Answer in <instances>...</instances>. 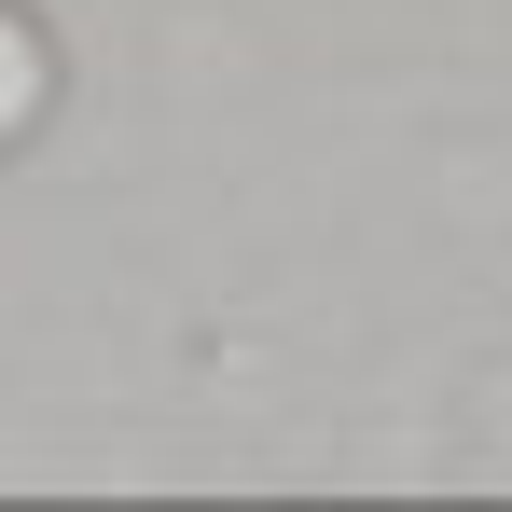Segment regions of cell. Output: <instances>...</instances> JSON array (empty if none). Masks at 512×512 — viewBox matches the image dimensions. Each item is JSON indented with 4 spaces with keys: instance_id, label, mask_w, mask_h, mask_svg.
<instances>
[{
    "instance_id": "cell-1",
    "label": "cell",
    "mask_w": 512,
    "mask_h": 512,
    "mask_svg": "<svg viewBox=\"0 0 512 512\" xmlns=\"http://www.w3.org/2000/svg\"><path fill=\"white\" fill-rule=\"evenodd\" d=\"M42 97H56V42L0 0V139H28V125H42Z\"/></svg>"
}]
</instances>
